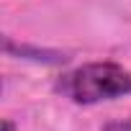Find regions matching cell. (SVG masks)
I'll return each mask as SVG.
<instances>
[{
  "label": "cell",
  "mask_w": 131,
  "mask_h": 131,
  "mask_svg": "<svg viewBox=\"0 0 131 131\" xmlns=\"http://www.w3.org/2000/svg\"><path fill=\"white\" fill-rule=\"evenodd\" d=\"M103 131H131V118H123V121H113V123H108Z\"/></svg>",
  "instance_id": "3957f363"
},
{
  "label": "cell",
  "mask_w": 131,
  "mask_h": 131,
  "mask_svg": "<svg viewBox=\"0 0 131 131\" xmlns=\"http://www.w3.org/2000/svg\"><path fill=\"white\" fill-rule=\"evenodd\" d=\"M5 51L21 59H31V62H44V64H64L70 57L57 49H39V46H28V44H16L13 39H5Z\"/></svg>",
  "instance_id": "7a4b0ae2"
},
{
  "label": "cell",
  "mask_w": 131,
  "mask_h": 131,
  "mask_svg": "<svg viewBox=\"0 0 131 131\" xmlns=\"http://www.w3.org/2000/svg\"><path fill=\"white\" fill-rule=\"evenodd\" d=\"M57 90L77 105H95L131 95V72L116 62H90L67 72Z\"/></svg>",
  "instance_id": "6da1fadb"
}]
</instances>
